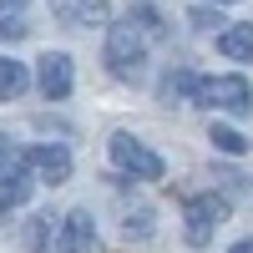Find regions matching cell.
Wrapping results in <instances>:
<instances>
[{
  "mask_svg": "<svg viewBox=\"0 0 253 253\" xmlns=\"http://www.w3.org/2000/svg\"><path fill=\"white\" fill-rule=\"evenodd\" d=\"M152 36H162V15L152 5H137L126 20H112V31H107V61H112V71L132 76L142 66V51H147Z\"/></svg>",
  "mask_w": 253,
  "mask_h": 253,
  "instance_id": "obj_1",
  "label": "cell"
},
{
  "mask_svg": "<svg viewBox=\"0 0 253 253\" xmlns=\"http://www.w3.org/2000/svg\"><path fill=\"white\" fill-rule=\"evenodd\" d=\"M26 198H31V177H26V172H15V177H10L5 187H0V218H5L10 208H20Z\"/></svg>",
  "mask_w": 253,
  "mask_h": 253,
  "instance_id": "obj_12",
  "label": "cell"
},
{
  "mask_svg": "<svg viewBox=\"0 0 253 253\" xmlns=\"http://www.w3.org/2000/svg\"><path fill=\"white\" fill-rule=\"evenodd\" d=\"M26 167L41 172V182H66V177H71V152H66L61 142H51V147H26Z\"/></svg>",
  "mask_w": 253,
  "mask_h": 253,
  "instance_id": "obj_5",
  "label": "cell"
},
{
  "mask_svg": "<svg viewBox=\"0 0 253 253\" xmlns=\"http://www.w3.org/2000/svg\"><path fill=\"white\" fill-rule=\"evenodd\" d=\"M218 51L228 61H253V26H228L218 36Z\"/></svg>",
  "mask_w": 253,
  "mask_h": 253,
  "instance_id": "obj_9",
  "label": "cell"
},
{
  "mask_svg": "<svg viewBox=\"0 0 253 253\" xmlns=\"http://www.w3.org/2000/svg\"><path fill=\"white\" fill-rule=\"evenodd\" d=\"M228 253H253V238H243V243H233Z\"/></svg>",
  "mask_w": 253,
  "mask_h": 253,
  "instance_id": "obj_16",
  "label": "cell"
},
{
  "mask_svg": "<svg viewBox=\"0 0 253 253\" xmlns=\"http://www.w3.org/2000/svg\"><path fill=\"white\" fill-rule=\"evenodd\" d=\"M71 81H76V71H71V56L66 51L41 56V91H46L51 101H66L71 96Z\"/></svg>",
  "mask_w": 253,
  "mask_h": 253,
  "instance_id": "obj_6",
  "label": "cell"
},
{
  "mask_svg": "<svg viewBox=\"0 0 253 253\" xmlns=\"http://www.w3.org/2000/svg\"><path fill=\"white\" fill-rule=\"evenodd\" d=\"M51 10L71 26H101L107 20V0H51Z\"/></svg>",
  "mask_w": 253,
  "mask_h": 253,
  "instance_id": "obj_8",
  "label": "cell"
},
{
  "mask_svg": "<svg viewBox=\"0 0 253 253\" xmlns=\"http://www.w3.org/2000/svg\"><path fill=\"white\" fill-rule=\"evenodd\" d=\"M112 162L122 167V172H132L137 182H157L167 167H162V157L152 152L147 142H137V137H126V132H117L112 137Z\"/></svg>",
  "mask_w": 253,
  "mask_h": 253,
  "instance_id": "obj_3",
  "label": "cell"
},
{
  "mask_svg": "<svg viewBox=\"0 0 253 253\" xmlns=\"http://www.w3.org/2000/svg\"><path fill=\"white\" fill-rule=\"evenodd\" d=\"M31 86V76H26V66H20V61H5V56H0V96H20V91H26Z\"/></svg>",
  "mask_w": 253,
  "mask_h": 253,
  "instance_id": "obj_10",
  "label": "cell"
},
{
  "mask_svg": "<svg viewBox=\"0 0 253 253\" xmlns=\"http://www.w3.org/2000/svg\"><path fill=\"white\" fill-rule=\"evenodd\" d=\"M51 253H91V213H71L61 223V238Z\"/></svg>",
  "mask_w": 253,
  "mask_h": 253,
  "instance_id": "obj_7",
  "label": "cell"
},
{
  "mask_svg": "<svg viewBox=\"0 0 253 253\" xmlns=\"http://www.w3.org/2000/svg\"><path fill=\"white\" fill-rule=\"evenodd\" d=\"M20 36H26L20 20H0V41H20Z\"/></svg>",
  "mask_w": 253,
  "mask_h": 253,
  "instance_id": "obj_15",
  "label": "cell"
},
{
  "mask_svg": "<svg viewBox=\"0 0 253 253\" xmlns=\"http://www.w3.org/2000/svg\"><path fill=\"white\" fill-rule=\"evenodd\" d=\"M208 142H213L223 157H243V152H248V137L233 132V126H213V132H208Z\"/></svg>",
  "mask_w": 253,
  "mask_h": 253,
  "instance_id": "obj_11",
  "label": "cell"
},
{
  "mask_svg": "<svg viewBox=\"0 0 253 253\" xmlns=\"http://www.w3.org/2000/svg\"><path fill=\"white\" fill-rule=\"evenodd\" d=\"M20 5H26V0H0V10H20Z\"/></svg>",
  "mask_w": 253,
  "mask_h": 253,
  "instance_id": "obj_17",
  "label": "cell"
},
{
  "mask_svg": "<svg viewBox=\"0 0 253 253\" xmlns=\"http://www.w3.org/2000/svg\"><path fill=\"white\" fill-rule=\"evenodd\" d=\"M213 5H218V0H213Z\"/></svg>",
  "mask_w": 253,
  "mask_h": 253,
  "instance_id": "obj_18",
  "label": "cell"
},
{
  "mask_svg": "<svg viewBox=\"0 0 253 253\" xmlns=\"http://www.w3.org/2000/svg\"><path fill=\"white\" fill-rule=\"evenodd\" d=\"M198 101H203V107H218V112L243 117V112H253V86H248L243 76H208L203 86H198Z\"/></svg>",
  "mask_w": 253,
  "mask_h": 253,
  "instance_id": "obj_4",
  "label": "cell"
},
{
  "mask_svg": "<svg viewBox=\"0 0 253 253\" xmlns=\"http://www.w3.org/2000/svg\"><path fill=\"white\" fill-rule=\"evenodd\" d=\"M228 218V198H213V193H193L182 203V223H187V243L193 248H208L213 243V233L223 228Z\"/></svg>",
  "mask_w": 253,
  "mask_h": 253,
  "instance_id": "obj_2",
  "label": "cell"
},
{
  "mask_svg": "<svg viewBox=\"0 0 253 253\" xmlns=\"http://www.w3.org/2000/svg\"><path fill=\"white\" fill-rule=\"evenodd\" d=\"M193 26H198V31H223V15H218V10H203V5H198V10H193Z\"/></svg>",
  "mask_w": 253,
  "mask_h": 253,
  "instance_id": "obj_14",
  "label": "cell"
},
{
  "mask_svg": "<svg viewBox=\"0 0 253 253\" xmlns=\"http://www.w3.org/2000/svg\"><path fill=\"white\" fill-rule=\"evenodd\" d=\"M198 86H203V81H198L193 71H172V76H167V86H162V96H167V101H172V96H198Z\"/></svg>",
  "mask_w": 253,
  "mask_h": 253,
  "instance_id": "obj_13",
  "label": "cell"
}]
</instances>
